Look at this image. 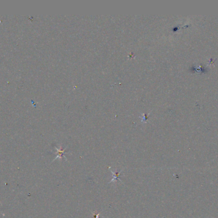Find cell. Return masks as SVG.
<instances>
[{"mask_svg":"<svg viewBox=\"0 0 218 218\" xmlns=\"http://www.w3.org/2000/svg\"><path fill=\"white\" fill-rule=\"evenodd\" d=\"M109 168L110 170V171H111L112 173V174H113V178L111 180L110 182H109V183L114 182V181H115V180H119L121 183H122V181L120 179V174H121V172H122V170L118 171L117 172H114L112 170H111V168H110V167H109Z\"/></svg>","mask_w":218,"mask_h":218,"instance_id":"obj_1","label":"cell"},{"mask_svg":"<svg viewBox=\"0 0 218 218\" xmlns=\"http://www.w3.org/2000/svg\"><path fill=\"white\" fill-rule=\"evenodd\" d=\"M55 149H56V150H57V156H56V158H55L53 160V161H54L55 159H59V158H65V159L66 161L67 159H66V158H65V156L64 155L65 153L66 152H65V149L61 148V149L60 150V149H58V148L55 147Z\"/></svg>","mask_w":218,"mask_h":218,"instance_id":"obj_2","label":"cell"}]
</instances>
